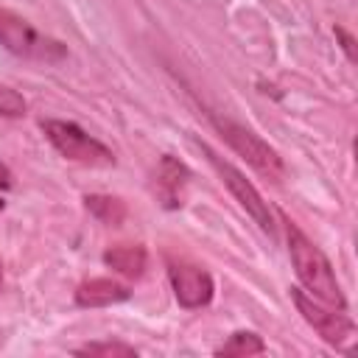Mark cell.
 <instances>
[{"mask_svg": "<svg viewBox=\"0 0 358 358\" xmlns=\"http://www.w3.org/2000/svg\"><path fill=\"white\" fill-rule=\"evenodd\" d=\"M76 355H98V358H134L137 350L131 344H123V341H87L81 347L73 350Z\"/></svg>", "mask_w": 358, "mask_h": 358, "instance_id": "cell-13", "label": "cell"}, {"mask_svg": "<svg viewBox=\"0 0 358 358\" xmlns=\"http://www.w3.org/2000/svg\"><path fill=\"white\" fill-rule=\"evenodd\" d=\"M48 143L70 162H78V165H90V168H109L115 165V154L112 148H106L101 140H95L92 134H87L78 123L73 120H56V117H48L39 123Z\"/></svg>", "mask_w": 358, "mask_h": 358, "instance_id": "cell-3", "label": "cell"}, {"mask_svg": "<svg viewBox=\"0 0 358 358\" xmlns=\"http://www.w3.org/2000/svg\"><path fill=\"white\" fill-rule=\"evenodd\" d=\"M285 238H288V255L294 263V271L299 277V282L305 285V291L316 299H322L324 305L333 308H347V299L341 294V285L336 280V271L327 260V255L291 221H285Z\"/></svg>", "mask_w": 358, "mask_h": 358, "instance_id": "cell-1", "label": "cell"}, {"mask_svg": "<svg viewBox=\"0 0 358 358\" xmlns=\"http://www.w3.org/2000/svg\"><path fill=\"white\" fill-rule=\"evenodd\" d=\"M0 115L3 117H20V115H25V98L17 90L0 87Z\"/></svg>", "mask_w": 358, "mask_h": 358, "instance_id": "cell-14", "label": "cell"}, {"mask_svg": "<svg viewBox=\"0 0 358 358\" xmlns=\"http://www.w3.org/2000/svg\"><path fill=\"white\" fill-rule=\"evenodd\" d=\"M129 296L131 291L123 282H115L109 277H92L76 288V305L81 308H106V305L126 302Z\"/></svg>", "mask_w": 358, "mask_h": 358, "instance_id": "cell-9", "label": "cell"}, {"mask_svg": "<svg viewBox=\"0 0 358 358\" xmlns=\"http://www.w3.org/2000/svg\"><path fill=\"white\" fill-rule=\"evenodd\" d=\"M210 120H213L215 131L229 143V148L238 157H243L260 176H266L268 182H282L285 162L260 134H255L252 129H246V126H241V123H235L229 117H221V115H210Z\"/></svg>", "mask_w": 358, "mask_h": 358, "instance_id": "cell-4", "label": "cell"}, {"mask_svg": "<svg viewBox=\"0 0 358 358\" xmlns=\"http://www.w3.org/2000/svg\"><path fill=\"white\" fill-rule=\"evenodd\" d=\"M0 282H3V263H0Z\"/></svg>", "mask_w": 358, "mask_h": 358, "instance_id": "cell-17", "label": "cell"}, {"mask_svg": "<svg viewBox=\"0 0 358 358\" xmlns=\"http://www.w3.org/2000/svg\"><path fill=\"white\" fill-rule=\"evenodd\" d=\"M145 260H148V255H145V249L140 243H117V246H109L103 252V263L109 268H115L117 274L131 277V280L143 277Z\"/></svg>", "mask_w": 358, "mask_h": 358, "instance_id": "cell-10", "label": "cell"}, {"mask_svg": "<svg viewBox=\"0 0 358 358\" xmlns=\"http://www.w3.org/2000/svg\"><path fill=\"white\" fill-rule=\"evenodd\" d=\"M336 36H338V42H341V48H344L347 59H350V62H355V39H352L341 25H336Z\"/></svg>", "mask_w": 358, "mask_h": 358, "instance_id": "cell-15", "label": "cell"}, {"mask_svg": "<svg viewBox=\"0 0 358 358\" xmlns=\"http://www.w3.org/2000/svg\"><path fill=\"white\" fill-rule=\"evenodd\" d=\"M291 299H294L296 310L302 313V319H305L327 344L344 347V341L352 338L355 324H352V319H350L341 308H333V310L324 308L322 299L310 296L305 288H291Z\"/></svg>", "mask_w": 358, "mask_h": 358, "instance_id": "cell-6", "label": "cell"}, {"mask_svg": "<svg viewBox=\"0 0 358 358\" xmlns=\"http://www.w3.org/2000/svg\"><path fill=\"white\" fill-rule=\"evenodd\" d=\"M3 207H6V201H3V199H0V213H3Z\"/></svg>", "mask_w": 358, "mask_h": 358, "instance_id": "cell-18", "label": "cell"}, {"mask_svg": "<svg viewBox=\"0 0 358 358\" xmlns=\"http://www.w3.org/2000/svg\"><path fill=\"white\" fill-rule=\"evenodd\" d=\"M84 207L101 221V224H109V227H117L123 224L126 218V204L115 196H101V193H92V196H84Z\"/></svg>", "mask_w": 358, "mask_h": 358, "instance_id": "cell-11", "label": "cell"}, {"mask_svg": "<svg viewBox=\"0 0 358 358\" xmlns=\"http://www.w3.org/2000/svg\"><path fill=\"white\" fill-rule=\"evenodd\" d=\"M0 187H3V190L11 187V171H8L3 162H0Z\"/></svg>", "mask_w": 358, "mask_h": 358, "instance_id": "cell-16", "label": "cell"}, {"mask_svg": "<svg viewBox=\"0 0 358 358\" xmlns=\"http://www.w3.org/2000/svg\"><path fill=\"white\" fill-rule=\"evenodd\" d=\"M0 45L20 56V59H31V62H62L67 56V45L42 34L39 28H34L25 17L0 8Z\"/></svg>", "mask_w": 358, "mask_h": 358, "instance_id": "cell-2", "label": "cell"}, {"mask_svg": "<svg viewBox=\"0 0 358 358\" xmlns=\"http://www.w3.org/2000/svg\"><path fill=\"white\" fill-rule=\"evenodd\" d=\"M199 148L207 154V159H210V165L215 168V173L221 176V182L229 187V193L235 196V201L255 218V224L263 229V232H268L271 238H274V215H271V210H268V204L263 201V196H260V190L232 165V162H227L224 157H218L207 143H199Z\"/></svg>", "mask_w": 358, "mask_h": 358, "instance_id": "cell-5", "label": "cell"}, {"mask_svg": "<svg viewBox=\"0 0 358 358\" xmlns=\"http://www.w3.org/2000/svg\"><path fill=\"white\" fill-rule=\"evenodd\" d=\"M187 179H190V171L179 159H173V157L159 159L157 173H154V193L162 201V207L173 210L182 204V190H185Z\"/></svg>", "mask_w": 358, "mask_h": 358, "instance_id": "cell-8", "label": "cell"}, {"mask_svg": "<svg viewBox=\"0 0 358 358\" xmlns=\"http://www.w3.org/2000/svg\"><path fill=\"white\" fill-rule=\"evenodd\" d=\"M260 352H266V344H263V338H260L257 333H252V330H235V333L215 350V355H235V358L260 355Z\"/></svg>", "mask_w": 358, "mask_h": 358, "instance_id": "cell-12", "label": "cell"}, {"mask_svg": "<svg viewBox=\"0 0 358 358\" xmlns=\"http://www.w3.org/2000/svg\"><path fill=\"white\" fill-rule=\"evenodd\" d=\"M168 280H171V288H173L176 302L182 308H187V310L210 305V299L215 294L213 277L204 268L190 266V263H171L168 266Z\"/></svg>", "mask_w": 358, "mask_h": 358, "instance_id": "cell-7", "label": "cell"}]
</instances>
